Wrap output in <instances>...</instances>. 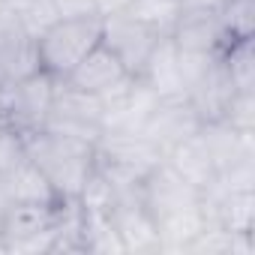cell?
<instances>
[{
  "label": "cell",
  "instance_id": "24",
  "mask_svg": "<svg viewBox=\"0 0 255 255\" xmlns=\"http://www.w3.org/2000/svg\"><path fill=\"white\" fill-rule=\"evenodd\" d=\"M18 153H21V138L6 132V129H0V171H3Z\"/></svg>",
  "mask_w": 255,
  "mask_h": 255
},
{
  "label": "cell",
  "instance_id": "6",
  "mask_svg": "<svg viewBox=\"0 0 255 255\" xmlns=\"http://www.w3.org/2000/svg\"><path fill=\"white\" fill-rule=\"evenodd\" d=\"M42 129L96 144V138L102 135V99L72 87L69 81H57Z\"/></svg>",
  "mask_w": 255,
  "mask_h": 255
},
{
  "label": "cell",
  "instance_id": "20",
  "mask_svg": "<svg viewBox=\"0 0 255 255\" xmlns=\"http://www.w3.org/2000/svg\"><path fill=\"white\" fill-rule=\"evenodd\" d=\"M222 63L228 69V78L234 90H255V51L252 39H237L222 48Z\"/></svg>",
  "mask_w": 255,
  "mask_h": 255
},
{
  "label": "cell",
  "instance_id": "4",
  "mask_svg": "<svg viewBox=\"0 0 255 255\" xmlns=\"http://www.w3.org/2000/svg\"><path fill=\"white\" fill-rule=\"evenodd\" d=\"M102 42V18H57L39 39V69L57 81H66L72 69Z\"/></svg>",
  "mask_w": 255,
  "mask_h": 255
},
{
  "label": "cell",
  "instance_id": "1",
  "mask_svg": "<svg viewBox=\"0 0 255 255\" xmlns=\"http://www.w3.org/2000/svg\"><path fill=\"white\" fill-rule=\"evenodd\" d=\"M141 201L153 216L159 252H186L189 240L207 225L201 189H195L177 171H171L165 159L141 180Z\"/></svg>",
  "mask_w": 255,
  "mask_h": 255
},
{
  "label": "cell",
  "instance_id": "10",
  "mask_svg": "<svg viewBox=\"0 0 255 255\" xmlns=\"http://www.w3.org/2000/svg\"><path fill=\"white\" fill-rule=\"evenodd\" d=\"M159 96L141 78H132L117 93L102 99V132H141Z\"/></svg>",
  "mask_w": 255,
  "mask_h": 255
},
{
  "label": "cell",
  "instance_id": "7",
  "mask_svg": "<svg viewBox=\"0 0 255 255\" xmlns=\"http://www.w3.org/2000/svg\"><path fill=\"white\" fill-rule=\"evenodd\" d=\"M159 162L162 153L144 132H102L96 138V165L108 174L144 180Z\"/></svg>",
  "mask_w": 255,
  "mask_h": 255
},
{
  "label": "cell",
  "instance_id": "23",
  "mask_svg": "<svg viewBox=\"0 0 255 255\" xmlns=\"http://www.w3.org/2000/svg\"><path fill=\"white\" fill-rule=\"evenodd\" d=\"M57 18H93L96 3L93 0H51Z\"/></svg>",
  "mask_w": 255,
  "mask_h": 255
},
{
  "label": "cell",
  "instance_id": "17",
  "mask_svg": "<svg viewBox=\"0 0 255 255\" xmlns=\"http://www.w3.org/2000/svg\"><path fill=\"white\" fill-rule=\"evenodd\" d=\"M138 78L159 96V99H174V96H186V84H183V69H180V51L171 42V36L159 39L156 48L150 51L144 69L138 72Z\"/></svg>",
  "mask_w": 255,
  "mask_h": 255
},
{
  "label": "cell",
  "instance_id": "12",
  "mask_svg": "<svg viewBox=\"0 0 255 255\" xmlns=\"http://www.w3.org/2000/svg\"><path fill=\"white\" fill-rule=\"evenodd\" d=\"M33 72H39L36 39L27 36L21 24L3 12L0 15V87L21 81Z\"/></svg>",
  "mask_w": 255,
  "mask_h": 255
},
{
  "label": "cell",
  "instance_id": "19",
  "mask_svg": "<svg viewBox=\"0 0 255 255\" xmlns=\"http://www.w3.org/2000/svg\"><path fill=\"white\" fill-rule=\"evenodd\" d=\"M126 15H132L138 24H144L156 36H171L183 15V6L180 0H132Z\"/></svg>",
  "mask_w": 255,
  "mask_h": 255
},
{
  "label": "cell",
  "instance_id": "11",
  "mask_svg": "<svg viewBox=\"0 0 255 255\" xmlns=\"http://www.w3.org/2000/svg\"><path fill=\"white\" fill-rule=\"evenodd\" d=\"M135 75H129V69H126L117 57H114V51L105 45V42H99L75 69H72V75L66 78L72 87H78V90H84V93H93V96H99V99H105V96H111V93H117L123 84H129Z\"/></svg>",
  "mask_w": 255,
  "mask_h": 255
},
{
  "label": "cell",
  "instance_id": "25",
  "mask_svg": "<svg viewBox=\"0 0 255 255\" xmlns=\"http://www.w3.org/2000/svg\"><path fill=\"white\" fill-rule=\"evenodd\" d=\"M96 3V15L105 18V15H117V12H126L132 0H93Z\"/></svg>",
  "mask_w": 255,
  "mask_h": 255
},
{
  "label": "cell",
  "instance_id": "16",
  "mask_svg": "<svg viewBox=\"0 0 255 255\" xmlns=\"http://www.w3.org/2000/svg\"><path fill=\"white\" fill-rule=\"evenodd\" d=\"M198 141L204 144L216 171L243 159H255V132H237L225 120H204L198 129Z\"/></svg>",
  "mask_w": 255,
  "mask_h": 255
},
{
  "label": "cell",
  "instance_id": "2",
  "mask_svg": "<svg viewBox=\"0 0 255 255\" xmlns=\"http://www.w3.org/2000/svg\"><path fill=\"white\" fill-rule=\"evenodd\" d=\"M21 150L39 165L60 201H75L96 171V144L51 129H39L21 138Z\"/></svg>",
  "mask_w": 255,
  "mask_h": 255
},
{
  "label": "cell",
  "instance_id": "8",
  "mask_svg": "<svg viewBox=\"0 0 255 255\" xmlns=\"http://www.w3.org/2000/svg\"><path fill=\"white\" fill-rule=\"evenodd\" d=\"M159 39H165V36H156L153 30H147L144 24H138L126 12L102 18V42L114 51V57L135 78L144 69V63H147V57H150V51L156 48Z\"/></svg>",
  "mask_w": 255,
  "mask_h": 255
},
{
  "label": "cell",
  "instance_id": "13",
  "mask_svg": "<svg viewBox=\"0 0 255 255\" xmlns=\"http://www.w3.org/2000/svg\"><path fill=\"white\" fill-rule=\"evenodd\" d=\"M234 84L228 78V69L222 63V57H210V63L189 81L186 87V99L192 102V108L198 111L201 120H219L234 96Z\"/></svg>",
  "mask_w": 255,
  "mask_h": 255
},
{
  "label": "cell",
  "instance_id": "28",
  "mask_svg": "<svg viewBox=\"0 0 255 255\" xmlns=\"http://www.w3.org/2000/svg\"><path fill=\"white\" fill-rule=\"evenodd\" d=\"M0 15H3V3H0Z\"/></svg>",
  "mask_w": 255,
  "mask_h": 255
},
{
  "label": "cell",
  "instance_id": "15",
  "mask_svg": "<svg viewBox=\"0 0 255 255\" xmlns=\"http://www.w3.org/2000/svg\"><path fill=\"white\" fill-rule=\"evenodd\" d=\"M171 42L186 54H222L228 45L216 9H183Z\"/></svg>",
  "mask_w": 255,
  "mask_h": 255
},
{
  "label": "cell",
  "instance_id": "9",
  "mask_svg": "<svg viewBox=\"0 0 255 255\" xmlns=\"http://www.w3.org/2000/svg\"><path fill=\"white\" fill-rule=\"evenodd\" d=\"M201 117L192 108V102L186 96H174V99H159L150 111V117L144 120L141 132L159 147V153L165 156L171 147H177L180 141L192 138L201 129Z\"/></svg>",
  "mask_w": 255,
  "mask_h": 255
},
{
  "label": "cell",
  "instance_id": "3",
  "mask_svg": "<svg viewBox=\"0 0 255 255\" xmlns=\"http://www.w3.org/2000/svg\"><path fill=\"white\" fill-rule=\"evenodd\" d=\"M75 201L57 204H6L0 213V252L51 255Z\"/></svg>",
  "mask_w": 255,
  "mask_h": 255
},
{
  "label": "cell",
  "instance_id": "18",
  "mask_svg": "<svg viewBox=\"0 0 255 255\" xmlns=\"http://www.w3.org/2000/svg\"><path fill=\"white\" fill-rule=\"evenodd\" d=\"M162 159H165V165H168L171 171H177V174H180L186 183H192L195 189H204V186L213 180V174H216V168H213V162H210L204 144L198 141V132H195L192 138L180 141L177 147H171Z\"/></svg>",
  "mask_w": 255,
  "mask_h": 255
},
{
  "label": "cell",
  "instance_id": "5",
  "mask_svg": "<svg viewBox=\"0 0 255 255\" xmlns=\"http://www.w3.org/2000/svg\"><path fill=\"white\" fill-rule=\"evenodd\" d=\"M57 78L48 72H33L21 81L0 87V129H6L18 138H27L45 126L51 99H54Z\"/></svg>",
  "mask_w": 255,
  "mask_h": 255
},
{
  "label": "cell",
  "instance_id": "22",
  "mask_svg": "<svg viewBox=\"0 0 255 255\" xmlns=\"http://www.w3.org/2000/svg\"><path fill=\"white\" fill-rule=\"evenodd\" d=\"M219 120L237 132H255V90H237Z\"/></svg>",
  "mask_w": 255,
  "mask_h": 255
},
{
  "label": "cell",
  "instance_id": "14",
  "mask_svg": "<svg viewBox=\"0 0 255 255\" xmlns=\"http://www.w3.org/2000/svg\"><path fill=\"white\" fill-rule=\"evenodd\" d=\"M0 186H3L6 204H57L60 201L48 177L39 171V165L30 156H24V150L0 171Z\"/></svg>",
  "mask_w": 255,
  "mask_h": 255
},
{
  "label": "cell",
  "instance_id": "26",
  "mask_svg": "<svg viewBox=\"0 0 255 255\" xmlns=\"http://www.w3.org/2000/svg\"><path fill=\"white\" fill-rule=\"evenodd\" d=\"M0 3H3V12H6V15H21V12H27V9H33V6L45 3V0H0Z\"/></svg>",
  "mask_w": 255,
  "mask_h": 255
},
{
  "label": "cell",
  "instance_id": "27",
  "mask_svg": "<svg viewBox=\"0 0 255 255\" xmlns=\"http://www.w3.org/2000/svg\"><path fill=\"white\" fill-rule=\"evenodd\" d=\"M222 0H180L183 9H216Z\"/></svg>",
  "mask_w": 255,
  "mask_h": 255
},
{
  "label": "cell",
  "instance_id": "21",
  "mask_svg": "<svg viewBox=\"0 0 255 255\" xmlns=\"http://www.w3.org/2000/svg\"><path fill=\"white\" fill-rule=\"evenodd\" d=\"M216 15H219V24H222L228 42L252 39V33H255V0H222L216 6Z\"/></svg>",
  "mask_w": 255,
  "mask_h": 255
}]
</instances>
